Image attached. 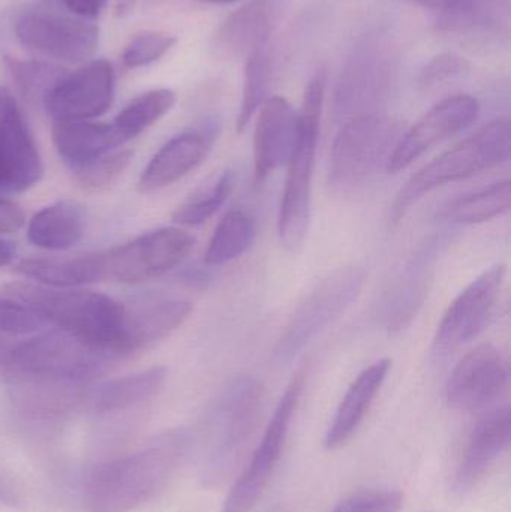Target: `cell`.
<instances>
[{
    "label": "cell",
    "instance_id": "6da1fadb",
    "mask_svg": "<svg viewBox=\"0 0 511 512\" xmlns=\"http://www.w3.org/2000/svg\"><path fill=\"white\" fill-rule=\"evenodd\" d=\"M9 292L47 324L71 334L111 360L131 357L123 301L101 292L39 283H12Z\"/></svg>",
    "mask_w": 511,
    "mask_h": 512
},
{
    "label": "cell",
    "instance_id": "7a4b0ae2",
    "mask_svg": "<svg viewBox=\"0 0 511 512\" xmlns=\"http://www.w3.org/2000/svg\"><path fill=\"white\" fill-rule=\"evenodd\" d=\"M188 447V436L174 433L146 450L96 469L84 492L87 510L129 512L146 504L176 474Z\"/></svg>",
    "mask_w": 511,
    "mask_h": 512
},
{
    "label": "cell",
    "instance_id": "3957f363",
    "mask_svg": "<svg viewBox=\"0 0 511 512\" xmlns=\"http://www.w3.org/2000/svg\"><path fill=\"white\" fill-rule=\"evenodd\" d=\"M263 402V382L255 376H236L222 388L207 433L203 471L207 486H221L233 477L260 423Z\"/></svg>",
    "mask_w": 511,
    "mask_h": 512
},
{
    "label": "cell",
    "instance_id": "277c9868",
    "mask_svg": "<svg viewBox=\"0 0 511 512\" xmlns=\"http://www.w3.org/2000/svg\"><path fill=\"white\" fill-rule=\"evenodd\" d=\"M326 93V72L321 69L309 81L302 108L297 111L299 134L288 159L287 180L279 207L278 234L282 246L296 251L305 242L311 222L312 180L320 140L321 111Z\"/></svg>",
    "mask_w": 511,
    "mask_h": 512
},
{
    "label": "cell",
    "instance_id": "5b68a950",
    "mask_svg": "<svg viewBox=\"0 0 511 512\" xmlns=\"http://www.w3.org/2000/svg\"><path fill=\"white\" fill-rule=\"evenodd\" d=\"M511 150V125L507 117L492 120L479 131L456 144L453 149L429 162L419 173L414 174L407 185L399 191L392 207L390 221L398 224L411 207L426 194L476 176L485 170L498 167L509 161Z\"/></svg>",
    "mask_w": 511,
    "mask_h": 512
},
{
    "label": "cell",
    "instance_id": "8992f818",
    "mask_svg": "<svg viewBox=\"0 0 511 512\" xmlns=\"http://www.w3.org/2000/svg\"><path fill=\"white\" fill-rule=\"evenodd\" d=\"M111 360L65 331H50L9 349L5 372L11 381L87 384L104 373Z\"/></svg>",
    "mask_w": 511,
    "mask_h": 512
},
{
    "label": "cell",
    "instance_id": "52a82bcc",
    "mask_svg": "<svg viewBox=\"0 0 511 512\" xmlns=\"http://www.w3.org/2000/svg\"><path fill=\"white\" fill-rule=\"evenodd\" d=\"M402 125L380 113L345 120L330 153V183L338 189H354L369 182L401 140Z\"/></svg>",
    "mask_w": 511,
    "mask_h": 512
},
{
    "label": "cell",
    "instance_id": "ba28073f",
    "mask_svg": "<svg viewBox=\"0 0 511 512\" xmlns=\"http://www.w3.org/2000/svg\"><path fill=\"white\" fill-rule=\"evenodd\" d=\"M195 246V237L180 228L150 231L125 245L99 252L102 280L141 283L179 267Z\"/></svg>",
    "mask_w": 511,
    "mask_h": 512
},
{
    "label": "cell",
    "instance_id": "9c48e42d",
    "mask_svg": "<svg viewBox=\"0 0 511 512\" xmlns=\"http://www.w3.org/2000/svg\"><path fill=\"white\" fill-rule=\"evenodd\" d=\"M366 273L360 267L333 271L300 304L275 349L281 363L296 358L302 349L351 306L362 291Z\"/></svg>",
    "mask_w": 511,
    "mask_h": 512
},
{
    "label": "cell",
    "instance_id": "30bf717a",
    "mask_svg": "<svg viewBox=\"0 0 511 512\" xmlns=\"http://www.w3.org/2000/svg\"><path fill=\"white\" fill-rule=\"evenodd\" d=\"M303 391V375H296L282 394L272 420L255 450L248 468L231 487L222 512H251L272 480L281 460L288 430Z\"/></svg>",
    "mask_w": 511,
    "mask_h": 512
},
{
    "label": "cell",
    "instance_id": "8fae6325",
    "mask_svg": "<svg viewBox=\"0 0 511 512\" xmlns=\"http://www.w3.org/2000/svg\"><path fill=\"white\" fill-rule=\"evenodd\" d=\"M504 280L506 265H494L456 297L438 325L432 345L435 358H446L482 333L500 298Z\"/></svg>",
    "mask_w": 511,
    "mask_h": 512
},
{
    "label": "cell",
    "instance_id": "7c38bea8",
    "mask_svg": "<svg viewBox=\"0 0 511 512\" xmlns=\"http://www.w3.org/2000/svg\"><path fill=\"white\" fill-rule=\"evenodd\" d=\"M15 35L27 50L68 63L92 59L99 44V29L95 24L47 11L24 14L17 21Z\"/></svg>",
    "mask_w": 511,
    "mask_h": 512
},
{
    "label": "cell",
    "instance_id": "4fadbf2b",
    "mask_svg": "<svg viewBox=\"0 0 511 512\" xmlns=\"http://www.w3.org/2000/svg\"><path fill=\"white\" fill-rule=\"evenodd\" d=\"M116 77L107 60H90L74 72H65L47 93L42 105L53 122L92 120L113 104Z\"/></svg>",
    "mask_w": 511,
    "mask_h": 512
},
{
    "label": "cell",
    "instance_id": "5bb4252c",
    "mask_svg": "<svg viewBox=\"0 0 511 512\" xmlns=\"http://www.w3.org/2000/svg\"><path fill=\"white\" fill-rule=\"evenodd\" d=\"M510 387L509 361L491 343L468 352L447 381V402L465 412L483 411L506 396Z\"/></svg>",
    "mask_w": 511,
    "mask_h": 512
},
{
    "label": "cell",
    "instance_id": "9a60e30c",
    "mask_svg": "<svg viewBox=\"0 0 511 512\" xmlns=\"http://www.w3.org/2000/svg\"><path fill=\"white\" fill-rule=\"evenodd\" d=\"M44 174L41 155L12 93L0 87V192L21 194Z\"/></svg>",
    "mask_w": 511,
    "mask_h": 512
},
{
    "label": "cell",
    "instance_id": "2e32d148",
    "mask_svg": "<svg viewBox=\"0 0 511 512\" xmlns=\"http://www.w3.org/2000/svg\"><path fill=\"white\" fill-rule=\"evenodd\" d=\"M479 101L470 95L452 96L431 108L410 131L402 134L387 162L389 173L410 167L423 153L441 141L470 128L479 117Z\"/></svg>",
    "mask_w": 511,
    "mask_h": 512
},
{
    "label": "cell",
    "instance_id": "e0dca14e",
    "mask_svg": "<svg viewBox=\"0 0 511 512\" xmlns=\"http://www.w3.org/2000/svg\"><path fill=\"white\" fill-rule=\"evenodd\" d=\"M389 56L380 42L360 45L345 69L336 92V113L342 119L378 113L377 108L389 92Z\"/></svg>",
    "mask_w": 511,
    "mask_h": 512
},
{
    "label": "cell",
    "instance_id": "ac0fdd59",
    "mask_svg": "<svg viewBox=\"0 0 511 512\" xmlns=\"http://www.w3.org/2000/svg\"><path fill=\"white\" fill-rule=\"evenodd\" d=\"M215 120L203 123L200 128L182 132L164 144L150 159L138 180V189L143 194L159 191L188 176L203 164L212 150L218 135Z\"/></svg>",
    "mask_w": 511,
    "mask_h": 512
},
{
    "label": "cell",
    "instance_id": "d6986e66",
    "mask_svg": "<svg viewBox=\"0 0 511 512\" xmlns=\"http://www.w3.org/2000/svg\"><path fill=\"white\" fill-rule=\"evenodd\" d=\"M299 134V119L285 98H269L258 113L254 132L255 183L266 182L270 174L287 165Z\"/></svg>",
    "mask_w": 511,
    "mask_h": 512
},
{
    "label": "cell",
    "instance_id": "ffe728a7",
    "mask_svg": "<svg viewBox=\"0 0 511 512\" xmlns=\"http://www.w3.org/2000/svg\"><path fill=\"white\" fill-rule=\"evenodd\" d=\"M290 8V0H251L225 18L216 33V47L225 56H248L267 47Z\"/></svg>",
    "mask_w": 511,
    "mask_h": 512
},
{
    "label": "cell",
    "instance_id": "44dd1931",
    "mask_svg": "<svg viewBox=\"0 0 511 512\" xmlns=\"http://www.w3.org/2000/svg\"><path fill=\"white\" fill-rule=\"evenodd\" d=\"M511 435L510 406L503 405L486 412L471 432L464 457L456 474L455 490L473 489L498 457L509 448Z\"/></svg>",
    "mask_w": 511,
    "mask_h": 512
},
{
    "label": "cell",
    "instance_id": "7402d4cb",
    "mask_svg": "<svg viewBox=\"0 0 511 512\" xmlns=\"http://www.w3.org/2000/svg\"><path fill=\"white\" fill-rule=\"evenodd\" d=\"M125 307L131 355L170 336L192 313L189 301L155 294L131 298Z\"/></svg>",
    "mask_w": 511,
    "mask_h": 512
},
{
    "label": "cell",
    "instance_id": "603a6c76",
    "mask_svg": "<svg viewBox=\"0 0 511 512\" xmlns=\"http://www.w3.org/2000/svg\"><path fill=\"white\" fill-rule=\"evenodd\" d=\"M53 141L60 159L72 171L86 167L126 144L113 123L92 120L54 122Z\"/></svg>",
    "mask_w": 511,
    "mask_h": 512
},
{
    "label": "cell",
    "instance_id": "cb8c5ba5",
    "mask_svg": "<svg viewBox=\"0 0 511 512\" xmlns=\"http://www.w3.org/2000/svg\"><path fill=\"white\" fill-rule=\"evenodd\" d=\"M390 369H392V360L383 358L366 367L354 379L333 417L332 424L327 429L326 438H324L327 450H336L353 438L366 412L380 393Z\"/></svg>",
    "mask_w": 511,
    "mask_h": 512
},
{
    "label": "cell",
    "instance_id": "d4e9b609",
    "mask_svg": "<svg viewBox=\"0 0 511 512\" xmlns=\"http://www.w3.org/2000/svg\"><path fill=\"white\" fill-rule=\"evenodd\" d=\"M86 228L83 207L74 201H59L33 216L27 239L36 248L68 251L81 242Z\"/></svg>",
    "mask_w": 511,
    "mask_h": 512
},
{
    "label": "cell",
    "instance_id": "484cf974",
    "mask_svg": "<svg viewBox=\"0 0 511 512\" xmlns=\"http://www.w3.org/2000/svg\"><path fill=\"white\" fill-rule=\"evenodd\" d=\"M17 271L39 285L53 288H80L89 283L102 282L98 254L24 259L17 265Z\"/></svg>",
    "mask_w": 511,
    "mask_h": 512
},
{
    "label": "cell",
    "instance_id": "4316f807",
    "mask_svg": "<svg viewBox=\"0 0 511 512\" xmlns=\"http://www.w3.org/2000/svg\"><path fill=\"white\" fill-rule=\"evenodd\" d=\"M165 367H152L125 378L114 379L102 385L95 394V411L114 414L141 405L161 393L167 382Z\"/></svg>",
    "mask_w": 511,
    "mask_h": 512
},
{
    "label": "cell",
    "instance_id": "83f0119b",
    "mask_svg": "<svg viewBox=\"0 0 511 512\" xmlns=\"http://www.w3.org/2000/svg\"><path fill=\"white\" fill-rule=\"evenodd\" d=\"M255 234V219L246 210H230L215 228L204 254V262L209 267H218L240 258L251 248Z\"/></svg>",
    "mask_w": 511,
    "mask_h": 512
},
{
    "label": "cell",
    "instance_id": "f1b7e54d",
    "mask_svg": "<svg viewBox=\"0 0 511 512\" xmlns=\"http://www.w3.org/2000/svg\"><path fill=\"white\" fill-rule=\"evenodd\" d=\"M510 203L511 183L510 180H504L476 194L453 201L444 207L440 218L453 225L483 224L509 212Z\"/></svg>",
    "mask_w": 511,
    "mask_h": 512
},
{
    "label": "cell",
    "instance_id": "f546056e",
    "mask_svg": "<svg viewBox=\"0 0 511 512\" xmlns=\"http://www.w3.org/2000/svg\"><path fill=\"white\" fill-rule=\"evenodd\" d=\"M176 101V93L173 90L156 89L143 93L120 111L119 116L114 119V128L123 141L128 143L159 122L168 111H171Z\"/></svg>",
    "mask_w": 511,
    "mask_h": 512
},
{
    "label": "cell",
    "instance_id": "4dcf8cb0",
    "mask_svg": "<svg viewBox=\"0 0 511 512\" xmlns=\"http://www.w3.org/2000/svg\"><path fill=\"white\" fill-rule=\"evenodd\" d=\"M270 56L267 47L258 48L246 56L245 75H243L242 101H240L239 116H237L236 129L242 134L248 128L255 114L267 101L269 93Z\"/></svg>",
    "mask_w": 511,
    "mask_h": 512
},
{
    "label": "cell",
    "instance_id": "1f68e13d",
    "mask_svg": "<svg viewBox=\"0 0 511 512\" xmlns=\"http://www.w3.org/2000/svg\"><path fill=\"white\" fill-rule=\"evenodd\" d=\"M234 189L233 171H225L215 182L198 189L176 212L173 221L186 227H198L209 221L225 203Z\"/></svg>",
    "mask_w": 511,
    "mask_h": 512
},
{
    "label": "cell",
    "instance_id": "d6a6232c",
    "mask_svg": "<svg viewBox=\"0 0 511 512\" xmlns=\"http://www.w3.org/2000/svg\"><path fill=\"white\" fill-rule=\"evenodd\" d=\"M12 80L30 101H44L54 84L65 74L63 69L39 60H17L6 57Z\"/></svg>",
    "mask_w": 511,
    "mask_h": 512
},
{
    "label": "cell",
    "instance_id": "836d02e7",
    "mask_svg": "<svg viewBox=\"0 0 511 512\" xmlns=\"http://www.w3.org/2000/svg\"><path fill=\"white\" fill-rule=\"evenodd\" d=\"M132 150H119L102 156L98 161L72 171L75 182L87 192H101L117 182L131 162Z\"/></svg>",
    "mask_w": 511,
    "mask_h": 512
},
{
    "label": "cell",
    "instance_id": "e575fe53",
    "mask_svg": "<svg viewBox=\"0 0 511 512\" xmlns=\"http://www.w3.org/2000/svg\"><path fill=\"white\" fill-rule=\"evenodd\" d=\"M176 44L173 35L162 32H144L134 36L122 53L126 68H143L164 57Z\"/></svg>",
    "mask_w": 511,
    "mask_h": 512
},
{
    "label": "cell",
    "instance_id": "d590c367",
    "mask_svg": "<svg viewBox=\"0 0 511 512\" xmlns=\"http://www.w3.org/2000/svg\"><path fill=\"white\" fill-rule=\"evenodd\" d=\"M425 8L443 12V23L450 30H465L486 17L489 0H416Z\"/></svg>",
    "mask_w": 511,
    "mask_h": 512
},
{
    "label": "cell",
    "instance_id": "8d00e7d4",
    "mask_svg": "<svg viewBox=\"0 0 511 512\" xmlns=\"http://www.w3.org/2000/svg\"><path fill=\"white\" fill-rule=\"evenodd\" d=\"M402 501L398 490H363L345 499L332 512H399Z\"/></svg>",
    "mask_w": 511,
    "mask_h": 512
},
{
    "label": "cell",
    "instance_id": "74e56055",
    "mask_svg": "<svg viewBox=\"0 0 511 512\" xmlns=\"http://www.w3.org/2000/svg\"><path fill=\"white\" fill-rule=\"evenodd\" d=\"M47 322L21 301L0 298V331L8 334H30L41 330Z\"/></svg>",
    "mask_w": 511,
    "mask_h": 512
},
{
    "label": "cell",
    "instance_id": "f35d334b",
    "mask_svg": "<svg viewBox=\"0 0 511 512\" xmlns=\"http://www.w3.org/2000/svg\"><path fill=\"white\" fill-rule=\"evenodd\" d=\"M468 63L456 54H441L435 57L423 69L422 81L426 86L446 83L449 80L462 77L467 74Z\"/></svg>",
    "mask_w": 511,
    "mask_h": 512
},
{
    "label": "cell",
    "instance_id": "ab89813d",
    "mask_svg": "<svg viewBox=\"0 0 511 512\" xmlns=\"http://www.w3.org/2000/svg\"><path fill=\"white\" fill-rule=\"evenodd\" d=\"M26 218L20 206L0 198V233H15L23 227Z\"/></svg>",
    "mask_w": 511,
    "mask_h": 512
},
{
    "label": "cell",
    "instance_id": "60d3db41",
    "mask_svg": "<svg viewBox=\"0 0 511 512\" xmlns=\"http://www.w3.org/2000/svg\"><path fill=\"white\" fill-rule=\"evenodd\" d=\"M72 14L80 18H95L104 11L108 0H60Z\"/></svg>",
    "mask_w": 511,
    "mask_h": 512
},
{
    "label": "cell",
    "instance_id": "b9f144b4",
    "mask_svg": "<svg viewBox=\"0 0 511 512\" xmlns=\"http://www.w3.org/2000/svg\"><path fill=\"white\" fill-rule=\"evenodd\" d=\"M15 258V246L8 240L0 239V267L11 264Z\"/></svg>",
    "mask_w": 511,
    "mask_h": 512
},
{
    "label": "cell",
    "instance_id": "7bdbcfd3",
    "mask_svg": "<svg viewBox=\"0 0 511 512\" xmlns=\"http://www.w3.org/2000/svg\"><path fill=\"white\" fill-rule=\"evenodd\" d=\"M9 348L3 339H0V369H5L6 357H8Z\"/></svg>",
    "mask_w": 511,
    "mask_h": 512
},
{
    "label": "cell",
    "instance_id": "ee69618b",
    "mask_svg": "<svg viewBox=\"0 0 511 512\" xmlns=\"http://www.w3.org/2000/svg\"><path fill=\"white\" fill-rule=\"evenodd\" d=\"M201 2L213 3V5H227V3L237 2V0H201Z\"/></svg>",
    "mask_w": 511,
    "mask_h": 512
}]
</instances>
